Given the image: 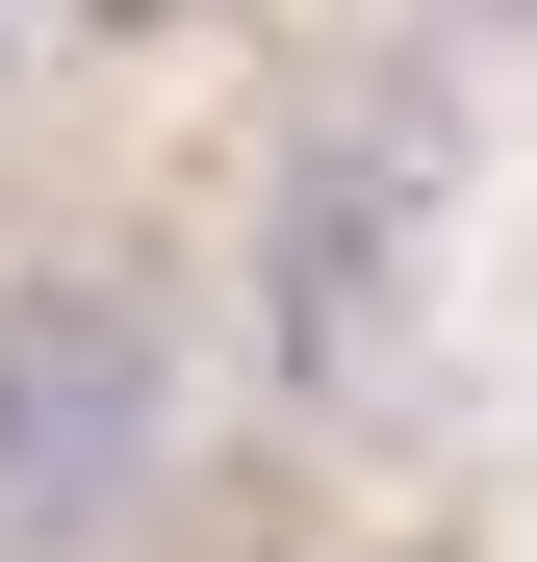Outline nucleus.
Returning a JSON list of instances; mask_svg holds the SVG:
<instances>
[{
    "mask_svg": "<svg viewBox=\"0 0 537 562\" xmlns=\"http://www.w3.org/2000/svg\"><path fill=\"white\" fill-rule=\"evenodd\" d=\"M435 256H461V205H435V128L410 103L282 128V179H256V358H282L307 409H384L410 333H435Z\"/></svg>",
    "mask_w": 537,
    "mask_h": 562,
    "instance_id": "obj_1",
    "label": "nucleus"
},
{
    "mask_svg": "<svg viewBox=\"0 0 537 562\" xmlns=\"http://www.w3.org/2000/svg\"><path fill=\"white\" fill-rule=\"evenodd\" d=\"M486 26H537V0H486Z\"/></svg>",
    "mask_w": 537,
    "mask_h": 562,
    "instance_id": "obj_4",
    "label": "nucleus"
},
{
    "mask_svg": "<svg viewBox=\"0 0 537 562\" xmlns=\"http://www.w3.org/2000/svg\"><path fill=\"white\" fill-rule=\"evenodd\" d=\"M179 460V358L103 256H26L0 281V562H103Z\"/></svg>",
    "mask_w": 537,
    "mask_h": 562,
    "instance_id": "obj_2",
    "label": "nucleus"
},
{
    "mask_svg": "<svg viewBox=\"0 0 537 562\" xmlns=\"http://www.w3.org/2000/svg\"><path fill=\"white\" fill-rule=\"evenodd\" d=\"M103 26H154V0H103Z\"/></svg>",
    "mask_w": 537,
    "mask_h": 562,
    "instance_id": "obj_3",
    "label": "nucleus"
}]
</instances>
